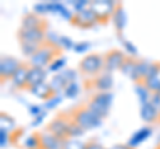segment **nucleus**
Instances as JSON below:
<instances>
[{
    "label": "nucleus",
    "instance_id": "27",
    "mask_svg": "<svg viewBox=\"0 0 160 149\" xmlns=\"http://www.w3.org/2000/svg\"><path fill=\"white\" fill-rule=\"evenodd\" d=\"M78 92H79V85L75 81L73 83H69L68 85L66 87V89H64V93H66V96L67 97H71V99L76 96Z\"/></svg>",
    "mask_w": 160,
    "mask_h": 149
},
{
    "label": "nucleus",
    "instance_id": "33",
    "mask_svg": "<svg viewBox=\"0 0 160 149\" xmlns=\"http://www.w3.org/2000/svg\"><path fill=\"white\" fill-rule=\"evenodd\" d=\"M109 149H133V148H131L128 144H115Z\"/></svg>",
    "mask_w": 160,
    "mask_h": 149
},
{
    "label": "nucleus",
    "instance_id": "23",
    "mask_svg": "<svg viewBox=\"0 0 160 149\" xmlns=\"http://www.w3.org/2000/svg\"><path fill=\"white\" fill-rule=\"evenodd\" d=\"M83 133H84V129L71 118V121H69V129H68V138L79 137V136H82Z\"/></svg>",
    "mask_w": 160,
    "mask_h": 149
},
{
    "label": "nucleus",
    "instance_id": "9",
    "mask_svg": "<svg viewBox=\"0 0 160 149\" xmlns=\"http://www.w3.org/2000/svg\"><path fill=\"white\" fill-rule=\"evenodd\" d=\"M23 63H20L16 57L12 56H3L0 60V76H2V81L12 79L15 72L19 69V67Z\"/></svg>",
    "mask_w": 160,
    "mask_h": 149
},
{
    "label": "nucleus",
    "instance_id": "25",
    "mask_svg": "<svg viewBox=\"0 0 160 149\" xmlns=\"http://www.w3.org/2000/svg\"><path fill=\"white\" fill-rule=\"evenodd\" d=\"M0 123H2V129H6V131H11L15 127V121L12 117H9L8 115H4L2 113V118H0Z\"/></svg>",
    "mask_w": 160,
    "mask_h": 149
},
{
    "label": "nucleus",
    "instance_id": "7",
    "mask_svg": "<svg viewBox=\"0 0 160 149\" xmlns=\"http://www.w3.org/2000/svg\"><path fill=\"white\" fill-rule=\"evenodd\" d=\"M126 57L127 56L124 55L123 51H120V49L108 51L106 55H104V71L111 73L113 71H116V69H120Z\"/></svg>",
    "mask_w": 160,
    "mask_h": 149
},
{
    "label": "nucleus",
    "instance_id": "32",
    "mask_svg": "<svg viewBox=\"0 0 160 149\" xmlns=\"http://www.w3.org/2000/svg\"><path fill=\"white\" fill-rule=\"evenodd\" d=\"M0 137H2V147L4 148V145H7V142H8V132L6 129L0 131Z\"/></svg>",
    "mask_w": 160,
    "mask_h": 149
},
{
    "label": "nucleus",
    "instance_id": "29",
    "mask_svg": "<svg viewBox=\"0 0 160 149\" xmlns=\"http://www.w3.org/2000/svg\"><path fill=\"white\" fill-rule=\"evenodd\" d=\"M66 64V59L64 57H60V59H56L51 65H49V71H58V69L63 68V65Z\"/></svg>",
    "mask_w": 160,
    "mask_h": 149
},
{
    "label": "nucleus",
    "instance_id": "18",
    "mask_svg": "<svg viewBox=\"0 0 160 149\" xmlns=\"http://www.w3.org/2000/svg\"><path fill=\"white\" fill-rule=\"evenodd\" d=\"M136 69H138V61H135L132 57L127 56L126 59H124L123 64H122V68H120V71L126 74V76H128L129 79H132V80L136 83V80H138Z\"/></svg>",
    "mask_w": 160,
    "mask_h": 149
},
{
    "label": "nucleus",
    "instance_id": "4",
    "mask_svg": "<svg viewBox=\"0 0 160 149\" xmlns=\"http://www.w3.org/2000/svg\"><path fill=\"white\" fill-rule=\"evenodd\" d=\"M112 97L113 96L108 92H99L88 101L87 107L91 109L95 115H98L99 117L103 118L109 113L111 104H112Z\"/></svg>",
    "mask_w": 160,
    "mask_h": 149
},
{
    "label": "nucleus",
    "instance_id": "15",
    "mask_svg": "<svg viewBox=\"0 0 160 149\" xmlns=\"http://www.w3.org/2000/svg\"><path fill=\"white\" fill-rule=\"evenodd\" d=\"M140 116H142V120L146 121L148 124L151 123H155L158 120L159 117V113L156 111V108H155L151 103H144L142 104V109H140Z\"/></svg>",
    "mask_w": 160,
    "mask_h": 149
},
{
    "label": "nucleus",
    "instance_id": "22",
    "mask_svg": "<svg viewBox=\"0 0 160 149\" xmlns=\"http://www.w3.org/2000/svg\"><path fill=\"white\" fill-rule=\"evenodd\" d=\"M44 43H33V41H20V48L22 52L28 57H32L40 48H42Z\"/></svg>",
    "mask_w": 160,
    "mask_h": 149
},
{
    "label": "nucleus",
    "instance_id": "31",
    "mask_svg": "<svg viewBox=\"0 0 160 149\" xmlns=\"http://www.w3.org/2000/svg\"><path fill=\"white\" fill-rule=\"evenodd\" d=\"M88 48H89V44H88V43H79V44H76V46L73 47L75 51H76V52H80V53L86 52Z\"/></svg>",
    "mask_w": 160,
    "mask_h": 149
},
{
    "label": "nucleus",
    "instance_id": "5",
    "mask_svg": "<svg viewBox=\"0 0 160 149\" xmlns=\"http://www.w3.org/2000/svg\"><path fill=\"white\" fill-rule=\"evenodd\" d=\"M116 6L118 4L109 2V0H95V2H89L88 8L95 13L98 22L106 23L113 16Z\"/></svg>",
    "mask_w": 160,
    "mask_h": 149
},
{
    "label": "nucleus",
    "instance_id": "28",
    "mask_svg": "<svg viewBox=\"0 0 160 149\" xmlns=\"http://www.w3.org/2000/svg\"><path fill=\"white\" fill-rule=\"evenodd\" d=\"M60 101H62V97L60 96H58V95H55L53 97H51L49 100H47V103H46V107L47 109H52V108H55L58 105V104H60Z\"/></svg>",
    "mask_w": 160,
    "mask_h": 149
},
{
    "label": "nucleus",
    "instance_id": "8",
    "mask_svg": "<svg viewBox=\"0 0 160 149\" xmlns=\"http://www.w3.org/2000/svg\"><path fill=\"white\" fill-rule=\"evenodd\" d=\"M19 41L44 43L46 40V27L39 28H20L18 31Z\"/></svg>",
    "mask_w": 160,
    "mask_h": 149
},
{
    "label": "nucleus",
    "instance_id": "17",
    "mask_svg": "<svg viewBox=\"0 0 160 149\" xmlns=\"http://www.w3.org/2000/svg\"><path fill=\"white\" fill-rule=\"evenodd\" d=\"M46 27V22L38 13H27L22 19V28H39Z\"/></svg>",
    "mask_w": 160,
    "mask_h": 149
},
{
    "label": "nucleus",
    "instance_id": "34",
    "mask_svg": "<svg viewBox=\"0 0 160 149\" xmlns=\"http://www.w3.org/2000/svg\"><path fill=\"white\" fill-rule=\"evenodd\" d=\"M156 149H160V144H159V145H158V147H156Z\"/></svg>",
    "mask_w": 160,
    "mask_h": 149
},
{
    "label": "nucleus",
    "instance_id": "3",
    "mask_svg": "<svg viewBox=\"0 0 160 149\" xmlns=\"http://www.w3.org/2000/svg\"><path fill=\"white\" fill-rule=\"evenodd\" d=\"M71 118L76 124H79L84 131H87V129H93L102 124V117L95 115L88 107H79L78 109H75L72 112Z\"/></svg>",
    "mask_w": 160,
    "mask_h": 149
},
{
    "label": "nucleus",
    "instance_id": "30",
    "mask_svg": "<svg viewBox=\"0 0 160 149\" xmlns=\"http://www.w3.org/2000/svg\"><path fill=\"white\" fill-rule=\"evenodd\" d=\"M84 149H106L102 144L95 141V140H91V141H87L86 145H84Z\"/></svg>",
    "mask_w": 160,
    "mask_h": 149
},
{
    "label": "nucleus",
    "instance_id": "21",
    "mask_svg": "<svg viewBox=\"0 0 160 149\" xmlns=\"http://www.w3.org/2000/svg\"><path fill=\"white\" fill-rule=\"evenodd\" d=\"M49 85H51L52 91L55 92V95H58L59 92H62L63 89H66V87L68 85V83H67L66 77H64L62 73H58V74H55V76L51 79Z\"/></svg>",
    "mask_w": 160,
    "mask_h": 149
},
{
    "label": "nucleus",
    "instance_id": "1",
    "mask_svg": "<svg viewBox=\"0 0 160 149\" xmlns=\"http://www.w3.org/2000/svg\"><path fill=\"white\" fill-rule=\"evenodd\" d=\"M60 51H62V49L52 43L43 44L42 48H40L32 57H29L28 64L31 67H38V68H44L46 65H48V64L51 65L55 61L53 59L60 53Z\"/></svg>",
    "mask_w": 160,
    "mask_h": 149
},
{
    "label": "nucleus",
    "instance_id": "11",
    "mask_svg": "<svg viewBox=\"0 0 160 149\" xmlns=\"http://www.w3.org/2000/svg\"><path fill=\"white\" fill-rule=\"evenodd\" d=\"M40 137V149H64V140L52 135L51 132H42L39 133Z\"/></svg>",
    "mask_w": 160,
    "mask_h": 149
},
{
    "label": "nucleus",
    "instance_id": "12",
    "mask_svg": "<svg viewBox=\"0 0 160 149\" xmlns=\"http://www.w3.org/2000/svg\"><path fill=\"white\" fill-rule=\"evenodd\" d=\"M46 69L44 68H38V67H29L28 71V80H27V88L26 89H31L33 87L39 85V84H43L46 80Z\"/></svg>",
    "mask_w": 160,
    "mask_h": 149
},
{
    "label": "nucleus",
    "instance_id": "10",
    "mask_svg": "<svg viewBox=\"0 0 160 149\" xmlns=\"http://www.w3.org/2000/svg\"><path fill=\"white\" fill-rule=\"evenodd\" d=\"M71 22L73 26L80 27V28H91L98 23V19L91 9L87 8L80 12H75Z\"/></svg>",
    "mask_w": 160,
    "mask_h": 149
},
{
    "label": "nucleus",
    "instance_id": "14",
    "mask_svg": "<svg viewBox=\"0 0 160 149\" xmlns=\"http://www.w3.org/2000/svg\"><path fill=\"white\" fill-rule=\"evenodd\" d=\"M112 84H113L112 76H111V73H108V72L100 73L98 76H95V79H93V87L99 89V92H107L108 89L112 87Z\"/></svg>",
    "mask_w": 160,
    "mask_h": 149
},
{
    "label": "nucleus",
    "instance_id": "19",
    "mask_svg": "<svg viewBox=\"0 0 160 149\" xmlns=\"http://www.w3.org/2000/svg\"><path fill=\"white\" fill-rule=\"evenodd\" d=\"M112 20H113V24L116 27L118 32H123L124 29V26H126V13H124V8L122 4H118L116 6V9L113 12V16H112Z\"/></svg>",
    "mask_w": 160,
    "mask_h": 149
},
{
    "label": "nucleus",
    "instance_id": "26",
    "mask_svg": "<svg viewBox=\"0 0 160 149\" xmlns=\"http://www.w3.org/2000/svg\"><path fill=\"white\" fill-rule=\"evenodd\" d=\"M26 147L28 149H36V148H40V137L39 135H32L27 138L26 141Z\"/></svg>",
    "mask_w": 160,
    "mask_h": 149
},
{
    "label": "nucleus",
    "instance_id": "6",
    "mask_svg": "<svg viewBox=\"0 0 160 149\" xmlns=\"http://www.w3.org/2000/svg\"><path fill=\"white\" fill-rule=\"evenodd\" d=\"M69 121H71V117H64V115L56 116L52 121L48 123L47 131L51 132L52 135H55L56 137H59L60 140H67L68 138Z\"/></svg>",
    "mask_w": 160,
    "mask_h": 149
},
{
    "label": "nucleus",
    "instance_id": "13",
    "mask_svg": "<svg viewBox=\"0 0 160 149\" xmlns=\"http://www.w3.org/2000/svg\"><path fill=\"white\" fill-rule=\"evenodd\" d=\"M29 64H22L19 69L12 76V83L18 89H26L27 88V80H28V71H29Z\"/></svg>",
    "mask_w": 160,
    "mask_h": 149
},
{
    "label": "nucleus",
    "instance_id": "20",
    "mask_svg": "<svg viewBox=\"0 0 160 149\" xmlns=\"http://www.w3.org/2000/svg\"><path fill=\"white\" fill-rule=\"evenodd\" d=\"M149 136H151V129H149V128H142V129H139V131L131 137V140H129L128 145L135 149V147H138L139 144H142L143 141H146Z\"/></svg>",
    "mask_w": 160,
    "mask_h": 149
},
{
    "label": "nucleus",
    "instance_id": "2",
    "mask_svg": "<svg viewBox=\"0 0 160 149\" xmlns=\"http://www.w3.org/2000/svg\"><path fill=\"white\" fill-rule=\"evenodd\" d=\"M103 69H104V56H100L98 53L87 55L79 61V71L84 76L95 77L100 74Z\"/></svg>",
    "mask_w": 160,
    "mask_h": 149
},
{
    "label": "nucleus",
    "instance_id": "24",
    "mask_svg": "<svg viewBox=\"0 0 160 149\" xmlns=\"http://www.w3.org/2000/svg\"><path fill=\"white\" fill-rule=\"evenodd\" d=\"M86 142H80L79 140H73V138H67L64 140V149H84Z\"/></svg>",
    "mask_w": 160,
    "mask_h": 149
},
{
    "label": "nucleus",
    "instance_id": "16",
    "mask_svg": "<svg viewBox=\"0 0 160 149\" xmlns=\"http://www.w3.org/2000/svg\"><path fill=\"white\" fill-rule=\"evenodd\" d=\"M29 92L32 93V95H35L36 97L39 99H43V100H49L51 97L55 96V92L52 91L51 85H49V83H43V84H39V85L33 87L29 89Z\"/></svg>",
    "mask_w": 160,
    "mask_h": 149
}]
</instances>
